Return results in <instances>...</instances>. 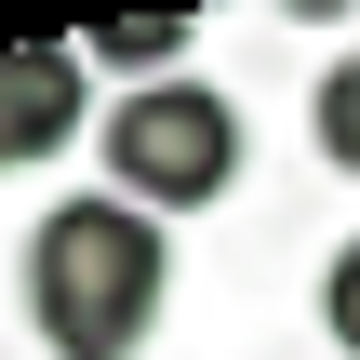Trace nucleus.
I'll use <instances>...</instances> for the list:
<instances>
[{
  "mask_svg": "<svg viewBox=\"0 0 360 360\" xmlns=\"http://www.w3.org/2000/svg\"><path fill=\"white\" fill-rule=\"evenodd\" d=\"M0 174H13V147H0Z\"/></svg>",
  "mask_w": 360,
  "mask_h": 360,
  "instance_id": "nucleus-7",
  "label": "nucleus"
},
{
  "mask_svg": "<svg viewBox=\"0 0 360 360\" xmlns=\"http://www.w3.org/2000/svg\"><path fill=\"white\" fill-rule=\"evenodd\" d=\"M160 294H174V240H160V214H134L120 187L53 200V214L27 227V334L53 360H134L160 334Z\"/></svg>",
  "mask_w": 360,
  "mask_h": 360,
  "instance_id": "nucleus-1",
  "label": "nucleus"
},
{
  "mask_svg": "<svg viewBox=\"0 0 360 360\" xmlns=\"http://www.w3.org/2000/svg\"><path fill=\"white\" fill-rule=\"evenodd\" d=\"M321 334H334V347L360 360V240L334 254V267H321Z\"/></svg>",
  "mask_w": 360,
  "mask_h": 360,
  "instance_id": "nucleus-6",
  "label": "nucleus"
},
{
  "mask_svg": "<svg viewBox=\"0 0 360 360\" xmlns=\"http://www.w3.org/2000/svg\"><path fill=\"white\" fill-rule=\"evenodd\" d=\"M94 147H107V174H120L134 214H214V200L240 187V107H227L214 80H147V94H120Z\"/></svg>",
  "mask_w": 360,
  "mask_h": 360,
  "instance_id": "nucleus-2",
  "label": "nucleus"
},
{
  "mask_svg": "<svg viewBox=\"0 0 360 360\" xmlns=\"http://www.w3.org/2000/svg\"><path fill=\"white\" fill-rule=\"evenodd\" d=\"M307 134H321V160H334V174H360V53H334V67H321Z\"/></svg>",
  "mask_w": 360,
  "mask_h": 360,
  "instance_id": "nucleus-5",
  "label": "nucleus"
},
{
  "mask_svg": "<svg viewBox=\"0 0 360 360\" xmlns=\"http://www.w3.org/2000/svg\"><path fill=\"white\" fill-rule=\"evenodd\" d=\"M94 134V67L80 40H0V147L13 160H53Z\"/></svg>",
  "mask_w": 360,
  "mask_h": 360,
  "instance_id": "nucleus-3",
  "label": "nucleus"
},
{
  "mask_svg": "<svg viewBox=\"0 0 360 360\" xmlns=\"http://www.w3.org/2000/svg\"><path fill=\"white\" fill-rule=\"evenodd\" d=\"M187 40H200V13H107L94 40H80V67H107V80H187Z\"/></svg>",
  "mask_w": 360,
  "mask_h": 360,
  "instance_id": "nucleus-4",
  "label": "nucleus"
}]
</instances>
